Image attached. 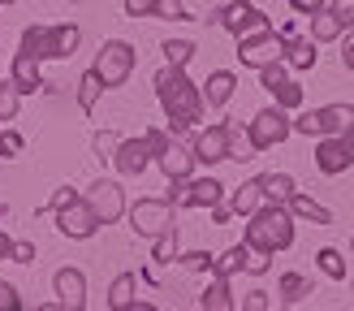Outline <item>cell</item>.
Returning a JSON list of instances; mask_svg holds the SVG:
<instances>
[{"label":"cell","mask_w":354,"mask_h":311,"mask_svg":"<svg viewBox=\"0 0 354 311\" xmlns=\"http://www.w3.org/2000/svg\"><path fill=\"white\" fill-rule=\"evenodd\" d=\"M156 100H160V109L169 113L173 130H190L194 121L203 117V91L186 78V69L165 65L160 74H156Z\"/></svg>","instance_id":"1"},{"label":"cell","mask_w":354,"mask_h":311,"mask_svg":"<svg viewBox=\"0 0 354 311\" xmlns=\"http://www.w3.org/2000/svg\"><path fill=\"white\" fill-rule=\"evenodd\" d=\"M246 247L259 251V255L290 251L294 247V216H290V207L259 203L251 212V225H246Z\"/></svg>","instance_id":"2"},{"label":"cell","mask_w":354,"mask_h":311,"mask_svg":"<svg viewBox=\"0 0 354 311\" xmlns=\"http://www.w3.org/2000/svg\"><path fill=\"white\" fill-rule=\"evenodd\" d=\"M78 44H82V30L74 22L22 30V57H30V61H69L78 52Z\"/></svg>","instance_id":"3"},{"label":"cell","mask_w":354,"mask_h":311,"mask_svg":"<svg viewBox=\"0 0 354 311\" xmlns=\"http://www.w3.org/2000/svg\"><path fill=\"white\" fill-rule=\"evenodd\" d=\"M52 207H57V229L65 234V238H74V242H86L95 229H100V220H95V212L82 203V195H74V190H61L57 199H52Z\"/></svg>","instance_id":"4"},{"label":"cell","mask_w":354,"mask_h":311,"mask_svg":"<svg viewBox=\"0 0 354 311\" xmlns=\"http://www.w3.org/2000/svg\"><path fill=\"white\" fill-rule=\"evenodd\" d=\"M298 134L307 138H328V134H346L354 130V104H328V109H315V113H303L298 121H290Z\"/></svg>","instance_id":"5"},{"label":"cell","mask_w":354,"mask_h":311,"mask_svg":"<svg viewBox=\"0 0 354 311\" xmlns=\"http://www.w3.org/2000/svg\"><path fill=\"white\" fill-rule=\"evenodd\" d=\"M134 61H138V52L126 44V39H109L100 48V57H95V74H100V86H126V78L134 74Z\"/></svg>","instance_id":"6"},{"label":"cell","mask_w":354,"mask_h":311,"mask_svg":"<svg viewBox=\"0 0 354 311\" xmlns=\"http://www.w3.org/2000/svg\"><path fill=\"white\" fill-rule=\"evenodd\" d=\"M130 225H134V234H143V238H160V234H173L177 229V207L169 199H138L130 207Z\"/></svg>","instance_id":"7"},{"label":"cell","mask_w":354,"mask_h":311,"mask_svg":"<svg viewBox=\"0 0 354 311\" xmlns=\"http://www.w3.org/2000/svg\"><path fill=\"white\" fill-rule=\"evenodd\" d=\"M238 61L246 69H268L277 61H286V39L272 30H255V35H246V39H238Z\"/></svg>","instance_id":"8"},{"label":"cell","mask_w":354,"mask_h":311,"mask_svg":"<svg viewBox=\"0 0 354 311\" xmlns=\"http://www.w3.org/2000/svg\"><path fill=\"white\" fill-rule=\"evenodd\" d=\"M207 22H221L229 35H238V39H246V35H255V30H272V26H268V17H263V9L246 5V0H229V5L216 9V13L207 17Z\"/></svg>","instance_id":"9"},{"label":"cell","mask_w":354,"mask_h":311,"mask_svg":"<svg viewBox=\"0 0 354 311\" xmlns=\"http://www.w3.org/2000/svg\"><path fill=\"white\" fill-rule=\"evenodd\" d=\"M294 134V126H290V117L277 109H263V113H255V121H251V130H246V138H251V147L255 151H268V147H277V143H286V138Z\"/></svg>","instance_id":"10"},{"label":"cell","mask_w":354,"mask_h":311,"mask_svg":"<svg viewBox=\"0 0 354 311\" xmlns=\"http://www.w3.org/2000/svg\"><path fill=\"white\" fill-rule=\"evenodd\" d=\"M190 151H194V160H203V164H221L234 156V126L229 121H221V126H207L190 138Z\"/></svg>","instance_id":"11"},{"label":"cell","mask_w":354,"mask_h":311,"mask_svg":"<svg viewBox=\"0 0 354 311\" xmlns=\"http://www.w3.org/2000/svg\"><path fill=\"white\" fill-rule=\"evenodd\" d=\"M350 164H354V130L320 138V147H315V169H320L324 178H337V173H346Z\"/></svg>","instance_id":"12"},{"label":"cell","mask_w":354,"mask_h":311,"mask_svg":"<svg viewBox=\"0 0 354 311\" xmlns=\"http://www.w3.org/2000/svg\"><path fill=\"white\" fill-rule=\"evenodd\" d=\"M82 203L95 212V220H100V225H113V220L126 216V199H121V186H117V182H109V178H100V182L86 186Z\"/></svg>","instance_id":"13"},{"label":"cell","mask_w":354,"mask_h":311,"mask_svg":"<svg viewBox=\"0 0 354 311\" xmlns=\"http://www.w3.org/2000/svg\"><path fill=\"white\" fill-rule=\"evenodd\" d=\"M225 199V186L216 182V178H199V182H173V190H169V203L173 207H216Z\"/></svg>","instance_id":"14"},{"label":"cell","mask_w":354,"mask_h":311,"mask_svg":"<svg viewBox=\"0 0 354 311\" xmlns=\"http://www.w3.org/2000/svg\"><path fill=\"white\" fill-rule=\"evenodd\" d=\"M259 203H263V186H259V178H251V182H242L234 195H229V203H216V207H212V220H216V225H229L234 216H251Z\"/></svg>","instance_id":"15"},{"label":"cell","mask_w":354,"mask_h":311,"mask_svg":"<svg viewBox=\"0 0 354 311\" xmlns=\"http://www.w3.org/2000/svg\"><path fill=\"white\" fill-rule=\"evenodd\" d=\"M52 290H57V303L65 311H86V276L78 268H61L52 276Z\"/></svg>","instance_id":"16"},{"label":"cell","mask_w":354,"mask_h":311,"mask_svg":"<svg viewBox=\"0 0 354 311\" xmlns=\"http://www.w3.org/2000/svg\"><path fill=\"white\" fill-rule=\"evenodd\" d=\"M147 160H151V147L143 143V138H121V143H117L113 164H117L121 178H138V173L147 169Z\"/></svg>","instance_id":"17"},{"label":"cell","mask_w":354,"mask_h":311,"mask_svg":"<svg viewBox=\"0 0 354 311\" xmlns=\"http://www.w3.org/2000/svg\"><path fill=\"white\" fill-rule=\"evenodd\" d=\"M156 164L165 169V178H169V182H186L199 160H194V151H190L186 143H173V138H169V147L156 156Z\"/></svg>","instance_id":"18"},{"label":"cell","mask_w":354,"mask_h":311,"mask_svg":"<svg viewBox=\"0 0 354 311\" xmlns=\"http://www.w3.org/2000/svg\"><path fill=\"white\" fill-rule=\"evenodd\" d=\"M259 186H263V203H277V207H286L298 195V186H294L290 173H263Z\"/></svg>","instance_id":"19"},{"label":"cell","mask_w":354,"mask_h":311,"mask_svg":"<svg viewBox=\"0 0 354 311\" xmlns=\"http://www.w3.org/2000/svg\"><path fill=\"white\" fill-rule=\"evenodd\" d=\"M234 86H238V78L229 74V69H216V74L203 82V104H212V109H225V104L234 100Z\"/></svg>","instance_id":"20"},{"label":"cell","mask_w":354,"mask_h":311,"mask_svg":"<svg viewBox=\"0 0 354 311\" xmlns=\"http://www.w3.org/2000/svg\"><path fill=\"white\" fill-rule=\"evenodd\" d=\"M13 86H17L22 95L39 91V86H44V78H39V61H30V57H22V52H17V57H13Z\"/></svg>","instance_id":"21"},{"label":"cell","mask_w":354,"mask_h":311,"mask_svg":"<svg viewBox=\"0 0 354 311\" xmlns=\"http://www.w3.org/2000/svg\"><path fill=\"white\" fill-rule=\"evenodd\" d=\"M286 207H290V216H303V220H311V225H333V212H328L324 203H315L311 195H294Z\"/></svg>","instance_id":"22"},{"label":"cell","mask_w":354,"mask_h":311,"mask_svg":"<svg viewBox=\"0 0 354 311\" xmlns=\"http://www.w3.org/2000/svg\"><path fill=\"white\" fill-rule=\"evenodd\" d=\"M134 290H138V276H134V272H121L117 281L109 285V307H113V311L134 307Z\"/></svg>","instance_id":"23"},{"label":"cell","mask_w":354,"mask_h":311,"mask_svg":"<svg viewBox=\"0 0 354 311\" xmlns=\"http://www.w3.org/2000/svg\"><path fill=\"white\" fill-rule=\"evenodd\" d=\"M203 311H234V294H229V276H212L203 290Z\"/></svg>","instance_id":"24"},{"label":"cell","mask_w":354,"mask_h":311,"mask_svg":"<svg viewBox=\"0 0 354 311\" xmlns=\"http://www.w3.org/2000/svg\"><path fill=\"white\" fill-rule=\"evenodd\" d=\"M246 259H251V247H229L221 259H212V272L216 276H234V272H246Z\"/></svg>","instance_id":"25"},{"label":"cell","mask_w":354,"mask_h":311,"mask_svg":"<svg viewBox=\"0 0 354 311\" xmlns=\"http://www.w3.org/2000/svg\"><path fill=\"white\" fill-rule=\"evenodd\" d=\"M286 65L311 69L315 65V39H294V35H286Z\"/></svg>","instance_id":"26"},{"label":"cell","mask_w":354,"mask_h":311,"mask_svg":"<svg viewBox=\"0 0 354 311\" xmlns=\"http://www.w3.org/2000/svg\"><path fill=\"white\" fill-rule=\"evenodd\" d=\"M311 290H315L311 276H303V272H281V299H286V303H303Z\"/></svg>","instance_id":"27"},{"label":"cell","mask_w":354,"mask_h":311,"mask_svg":"<svg viewBox=\"0 0 354 311\" xmlns=\"http://www.w3.org/2000/svg\"><path fill=\"white\" fill-rule=\"evenodd\" d=\"M100 91H104V86H100V74H95V69H86L82 82H78V109H82V113H95Z\"/></svg>","instance_id":"28"},{"label":"cell","mask_w":354,"mask_h":311,"mask_svg":"<svg viewBox=\"0 0 354 311\" xmlns=\"http://www.w3.org/2000/svg\"><path fill=\"white\" fill-rule=\"evenodd\" d=\"M337 35H342V22L328 9H320V13H315V22H311V39L315 44H328V39H337Z\"/></svg>","instance_id":"29"},{"label":"cell","mask_w":354,"mask_h":311,"mask_svg":"<svg viewBox=\"0 0 354 311\" xmlns=\"http://www.w3.org/2000/svg\"><path fill=\"white\" fill-rule=\"evenodd\" d=\"M272 100H277V109L281 113H290V109H298V104H303V86H298V82H277L272 86Z\"/></svg>","instance_id":"30"},{"label":"cell","mask_w":354,"mask_h":311,"mask_svg":"<svg viewBox=\"0 0 354 311\" xmlns=\"http://www.w3.org/2000/svg\"><path fill=\"white\" fill-rule=\"evenodd\" d=\"M160 52H165V61H169L173 69H186V61L194 57V44H190V39H165Z\"/></svg>","instance_id":"31"},{"label":"cell","mask_w":354,"mask_h":311,"mask_svg":"<svg viewBox=\"0 0 354 311\" xmlns=\"http://www.w3.org/2000/svg\"><path fill=\"white\" fill-rule=\"evenodd\" d=\"M315 264H320V272L333 276V281H342V276H346V259H342V251H333V247H324L320 255H315Z\"/></svg>","instance_id":"32"},{"label":"cell","mask_w":354,"mask_h":311,"mask_svg":"<svg viewBox=\"0 0 354 311\" xmlns=\"http://www.w3.org/2000/svg\"><path fill=\"white\" fill-rule=\"evenodd\" d=\"M17 104H22V91L13 86V78L0 82V121H13L17 117Z\"/></svg>","instance_id":"33"},{"label":"cell","mask_w":354,"mask_h":311,"mask_svg":"<svg viewBox=\"0 0 354 311\" xmlns=\"http://www.w3.org/2000/svg\"><path fill=\"white\" fill-rule=\"evenodd\" d=\"M151 259H156V264H169V259H177V229L156 238V251H151Z\"/></svg>","instance_id":"34"},{"label":"cell","mask_w":354,"mask_h":311,"mask_svg":"<svg viewBox=\"0 0 354 311\" xmlns=\"http://www.w3.org/2000/svg\"><path fill=\"white\" fill-rule=\"evenodd\" d=\"M151 17H169V22H186V9H182V0H156Z\"/></svg>","instance_id":"35"},{"label":"cell","mask_w":354,"mask_h":311,"mask_svg":"<svg viewBox=\"0 0 354 311\" xmlns=\"http://www.w3.org/2000/svg\"><path fill=\"white\" fill-rule=\"evenodd\" d=\"M328 13L342 22V30H354V0H333V5H328Z\"/></svg>","instance_id":"36"},{"label":"cell","mask_w":354,"mask_h":311,"mask_svg":"<svg viewBox=\"0 0 354 311\" xmlns=\"http://www.w3.org/2000/svg\"><path fill=\"white\" fill-rule=\"evenodd\" d=\"M259 82L268 86V91H272L277 82H286V61H277V65H268V69H259Z\"/></svg>","instance_id":"37"},{"label":"cell","mask_w":354,"mask_h":311,"mask_svg":"<svg viewBox=\"0 0 354 311\" xmlns=\"http://www.w3.org/2000/svg\"><path fill=\"white\" fill-rule=\"evenodd\" d=\"M117 143H121L117 134H100V138H95V156H100V160H113V156H117Z\"/></svg>","instance_id":"38"},{"label":"cell","mask_w":354,"mask_h":311,"mask_svg":"<svg viewBox=\"0 0 354 311\" xmlns=\"http://www.w3.org/2000/svg\"><path fill=\"white\" fill-rule=\"evenodd\" d=\"M0 311H22V299H17V290L9 281H0Z\"/></svg>","instance_id":"39"},{"label":"cell","mask_w":354,"mask_h":311,"mask_svg":"<svg viewBox=\"0 0 354 311\" xmlns=\"http://www.w3.org/2000/svg\"><path fill=\"white\" fill-rule=\"evenodd\" d=\"M17 151H22V134L5 130V134H0V156H17Z\"/></svg>","instance_id":"40"},{"label":"cell","mask_w":354,"mask_h":311,"mask_svg":"<svg viewBox=\"0 0 354 311\" xmlns=\"http://www.w3.org/2000/svg\"><path fill=\"white\" fill-rule=\"evenodd\" d=\"M242 311H268V294H263V290H246Z\"/></svg>","instance_id":"41"},{"label":"cell","mask_w":354,"mask_h":311,"mask_svg":"<svg viewBox=\"0 0 354 311\" xmlns=\"http://www.w3.org/2000/svg\"><path fill=\"white\" fill-rule=\"evenodd\" d=\"M121 5H126V17H151L156 0H121Z\"/></svg>","instance_id":"42"},{"label":"cell","mask_w":354,"mask_h":311,"mask_svg":"<svg viewBox=\"0 0 354 311\" xmlns=\"http://www.w3.org/2000/svg\"><path fill=\"white\" fill-rule=\"evenodd\" d=\"M290 9H294V13H303V17H315V13L324 9V0H290Z\"/></svg>","instance_id":"43"},{"label":"cell","mask_w":354,"mask_h":311,"mask_svg":"<svg viewBox=\"0 0 354 311\" xmlns=\"http://www.w3.org/2000/svg\"><path fill=\"white\" fill-rule=\"evenodd\" d=\"M143 143L151 147V156H160V151L169 147V134H160V130H147V134H143Z\"/></svg>","instance_id":"44"},{"label":"cell","mask_w":354,"mask_h":311,"mask_svg":"<svg viewBox=\"0 0 354 311\" xmlns=\"http://www.w3.org/2000/svg\"><path fill=\"white\" fill-rule=\"evenodd\" d=\"M186 268H212V255L207 251H190V255H177Z\"/></svg>","instance_id":"45"},{"label":"cell","mask_w":354,"mask_h":311,"mask_svg":"<svg viewBox=\"0 0 354 311\" xmlns=\"http://www.w3.org/2000/svg\"><path fill=\"white\" fill-rule=\"evenodd\" d=\"M9 259H17V264H30L35 259V242H13V255Z\"/></svg>","instance_id":"46"},{"label":"cell","mask_w":354,"mask_h":311,"mask_svg":"<svg viewBox=\"0 0 354 311\" xmlns=\"http://www.w3.org/2000/svg\"><path fill=\"white\" fill-rule=\"evenodd\" d=\"M268 268H272V255L251 251V259H246V272H268Z\"/></svg>","instance_id":"47"},{"label":"cell","mask_w":354,"mask_h":311,"mask_svg":"<svg viewBox=\"0 0 354 311\" xmlns=\"http://www.w3.org/2000/svg\"><path fill=\"white\" fill-rule=\"evenodd\" d=\"M342 61H346V69L354 74V39H346V48H342Z\"/></svg>","instance_id":"48"},{"label":"cell","mask_w":354,"mask_h":311,"mask_svg":"<svg viewBox=\"0 0 354 311\" xmlns=\"http://www.w3.org/2000/svg\"><path fill=\"white\" fill-rule=\"evenodd\" d=\"M9 255H13V238L0 234V259H9Z\"/></svg>","instance_id":"49"},{"label":"cell","mask_w":354,"mask_h":311,"mask_svg":"<svg viewBox=\"0 0 354 311\" xmlns=\"http://www.w3.org/2000/svg\"><path fill=\"white\" fill-rule=\"evenodd\" d=\"M35 311H65L61 303H44V307H35Z\"/></svg>","instance_id":"50"},{"label":"cell","mask_w":354,"mask_h":311,"mask_svg":"<svg viewBox=\"0 0 354 311\" xmlns=\"http://www.w3.org/2000/svg\"><path fill=\"white\" fill-rule=\"evenodd\" d=\"M126 311H156L151 303H134V307H126Z\"/></svg>","instance_id":"51"},{"label":"cell","mask_w":354,"mask_h":311,"mask_svg":"<svg viewBox=\"0 0 354 311\" xmlns=\"http://www.w3.org/2000/svg\"><path fill=\"white\" fill-rule=\"evenodd\" d=\"M0 5H17V0H0Z\"/></svg>","instance_id":"52"},{"label":"cell","mask_w":354,"mask_h":311,"mask_svg":"<svg viewBox=\"0 0 354 311\" xmlns=\"http://www.w3.org/2000/svg\"><path fill=\"white\" fill-rule=\"evenodd\" d=\"M350 251H354V238H350Z\"/></svg>","instance_id":"53"},{"label":"cell","mask_w":354,"mask_h":311,"mask_svg":"<svg viewBox=\"0 0 354 311\" xmlns=\"http://www.w3.org/2000/svg\"><path fill=\"white\" fill-rule=\"evenodd\" d=\"M286 311H290V307H286Z\"/></svg>","instance_id":"54"}]
</instances>
